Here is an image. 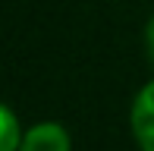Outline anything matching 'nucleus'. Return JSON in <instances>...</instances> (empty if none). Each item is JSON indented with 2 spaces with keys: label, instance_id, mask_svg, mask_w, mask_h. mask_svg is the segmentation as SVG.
I'll list each match as a JSON object with an SVG mask.
<instances>
[{
  "label": "nucleus",
  "instance_id": "1",
  "mask_svg": "<svg viewBox=\"0 0 154 151\" xmlns=\"http://www.w3.org/2000/svg\"><path fill=\"white\" fill-rule=\"evenodd\" d=\"M129 129L138 151H154V79L135 91L129 107Z\"/></svg>",
  "mask_w": 154,
  "mask_h": 151
},
{
  "label": "nucleus",
  "instance_id": "3",
  "mask_svg": "<svg viewBox=\"0 0 154 151\" xmlns=\"http://www.w3.org/2000/svg\"><path fill=\"white\" fill-rule=\"evenodd\" d=\"M22 135H25V129H22V123H19L16 110L0 101V151H19Z\"/></svg>",
  "mask_w": 154,
  "mask_h": 151
},
{
  "label": "nucleus",
  "instance_id": "4",
  "mask_svg": "<svg viewBox=\"0 0 154 151\" xmlns=\"http://www.w3.org/2000/svg\"><path fill=\"white\" fill-rule=\"evenodd\" d=\"M145 47H148V57L154 63V16L148 19V25H145Z\"/></svg>",
  "mask_w": 154,
  "mask_h": 151
},
{
  "label": "nucleus",
  "instance_id": "2",
  "mask_svg": "<svg viewBox=\"0 0 154 151\" xmlns=\"http://www.w3.org/2000/svg\"><path fill=\"white\" fill-rule=\"evenodd\" d=\"M19 151H72V135L57 120H41L25 129Z\"/></svg>",
  "mask_w": 154,
  "mask_h": 151
}]
</instances>
